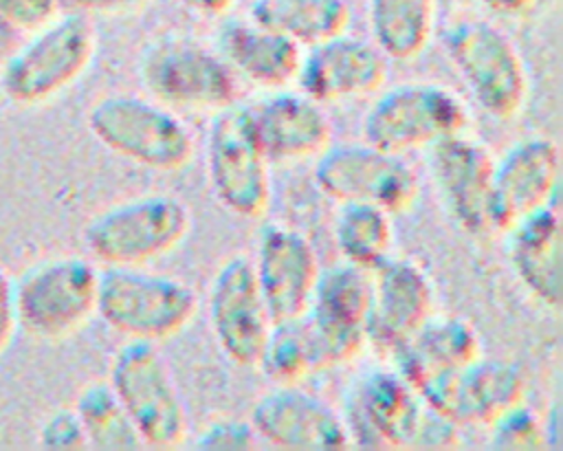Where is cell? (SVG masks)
Listing matches in <instances>:
<instances>
[{
    "instance_id": "6da1fadb",
    "label": "cell",
    "mask_w": 563,
    "mask_h": 451,
    "mask_svg": "<svg viewBox=\"0 0 563 451\" xmlns=\"http://www.w3.org/2000/svg\"><path fill=\"white\" fill-rule=\"evenodd\" d=\"M97 29L81 11L57 13L0 64V92L9 103L29 108L55 99L92 64Z\"/></svg>"
},
{
    "instance_id": "7a4b0ae2",
    "label": "cell",
    "mask_w": 563,
    "mask_h": 451,
    "mask_svg": "<svg viewBox=\"0 0 563 451\" xmlns=\"http://www.w3.org/2000/svg\"><path fill=\"white\" fill-rule=\"evenodd\" d=\"M198 310L194 288L172 275L141 266L99 271L97 315L125 339L158 343L187 328Z\"/></svg>"
},
{
    "instance_id": "3957f363",
    "label": "cell",
    "mask_w": 563,
    "mask_h": 451,
    "mask_svg": "<svg viewBox=\"0 0 563 451\" xmlns=\"http://www.w3.org/2000/svg\"><path fill=\"white\" fill-rule=\"evenodd\" d=\"M444 51L477 106L493 119H515L530 92L528 68L512 37L490 20H457L444 31Z\"/></svg>"
},
{
    "instance_id": "277c9868",
    "label": "cell",
    "mask_w": 563,
    "mask_h": 451,
    "mask_svg": "<svg viewBox=\"0 0 563 451\" xmlns=\"http://www.w3.org/2000/svg\"><path fill=\"white\" fill-rule=\"evenodd\" d=\"M106 381L128 411L143 447L174 449L187 440V409L156 343L128 339L114 352Z\"/></svg>"
},
{
    "instance_id": "5b68a950",
    "label": "cell",
    "mask_w": 563,
    "mask_h": 451,
    "mask_svg": "<svg viewBox=\"0 0 563 451\" xmlns=\"http://www.w3.org/2000/svg\"><path fill=\"white\" fill-rule=\"evenodd\" d=\"M86 123L101 145L147 169H183L194 156L189 128L150 97L106 95L90 106Z\"/></svg>"
},
{
    "instance_id": "8992f818",
    "label": "cell",
    "mask_w": 563,
    "mask_h": 451,
    "mask_svg": "<svg viewBox=\"0 0 563 451\" xmlns=\"http://www.w3.org/2000/svg\"><path fill=\"white\" fill-rule=\"evenodd\" d=\"M189 229L191 211L180 198L150 194L99 211L84 229V244L103 266H143L174 251Z\"/></svg>"
},
{
    "instance_id": "52a82bcc",
    "label": "cell",
    "mask_w": 563,
    "mask_h": 451,
    "mask_svg": "<svg viewBox=\"0 0 563 451\" xmlns=\"http://www.w3.org/2000/svg\"><path fill=\"white\" fill-rule=\"evenodd\" d=\"M143 88L158 103L176 110L218 112L238 97V77L216 51L189 35H163L139 59Z\"/></svg>"
},
{
    "instance_id": "ba28073f",
    "label": "cell",
    "mask_w": 563,
    "mask_h": 451,
    "mask_svg": "<svg viewBox=\"0 0 563 451\" xmlns=\"http://www.w3.org/2000/svg\"><path fill=\"white\" fill-rule=\"evenodd\" d=\"M99 268L81 255H55L13 279L18 326L42 341H59L97 315Z\"/></svg>"
},
{
    "instance_id": "9c48e42d",
    "label": "cell",
    "mask_w": 563,
    "mask_h": 451,
    "mask_svg": "<svg viewBox=\"0 0 563 451\" xmlns=\"http://www.w3.org/2000/svg\"><path fill=\"white\" fill-rule=\"evenodd\" d=\"M207 180L213 198L233 216L260 218L271 205V158L251 119V108L231 103L213 112L207 134Z\"/></svg>"
},
{
    "instance_id": "30bf717a",
    "label": "cell",
    "mask_w": 563,
    "mask_h": 451,
    "mask_svg": "<svg viewBox=\"0 0 563 451\" xmlns=\"http://www.w3.org/2000/svg\"><path fill=\"white\" fill-rule=\"evenodd\" d=\"M468 110L446 86L409 81L385 90L361 121L363 141L380 150L405 154L427 150L440 139L464 132Z\"/></svg>"
},
{
    "instance_id": "8fae6325",
    "label": "cell",
    "mask_w": 563,
    "mask_h": 451,
    "mask_svg": "<svg viewBox=\"0 0 563 451\" xmlns=\"http://www.w3.org/2000/svg\"><path fill=\"white\" fill-rule=\"evenodd\" d=\"M317 187L336 202H367L389 213L413 205L420 183L402 158L369 143H330L317 154Z\"/></svg>"
},
{
    "instance_id": "7c38bea8",
    "label": "cell",
    "mask_w": 563,
    "mask_h": 451,
    "mask_svg": "<svg viewBox=\"0 0 563 451\" xmlns=\"http://www.w3.org/2000/svg\"><path fill=\"white\" fill-rule=\"evenodd\" d=\"M369 271L347 262L319 273L301 321L310 337L317 367H336L361 354L367 341Z\"/></svg>"
},
{
    "instance_id": "4fadbf2b",
    "label": "cell",
    "mask_w": 563,
    "mask_h": 451,
    "mask_svg": "<svg viewBox=\"0 0 563 451\" xmlns=\"http://www.w3.org/2000/svg\"><path fill=\"white\" fill-rule=\"evenodd\" d=\"M427 405L394 367L358 374L343 398L341 418L350 444L369 449L413 447Z\"/></svg>"
},
{
    "instance_id": "5bb4252c",
    "label": "cell",
    "mask_w": 563,
    "mask_h": 451,
    "mask_svg": "<svg viewBox=\"0 0 563 451\" xmlns=\"http://www.w3.org/2000/svg\"><path fill=\"white\" fill-rule=\"evenodd\" d=\"M493 165L495 158L488 147L464 132L427 147L429 176L444 209L473 238L499 233L493 200Z\"/></svg>"
},
{
    "instance_id": "9a60e30c",
    "label": "cell",
    "mask_w": 563,
    "mask_h": 451,
    "mask_svg": "<svg viewBox=\"0 0 563 451\" xmlns=\"http://www.w3.org/2000/svg\"><path fill=\"white\" fill-rule=\"evenodd\" d=\"M422 403L460 425H488L523 400L526 378L515 363L484 359L431 374L416 385Z\"/></svg>"
},
{
    "instance_id": "2e32d148",
    "label": "cell",
    "mask_w": 563,
    "mask_h": 451,
    "mask_svg": "<svg viewBox=\"0 0 563 451\" xmlns=\"http://www.w3.org/2000/svg\"><path fill=\"white\" fill-rule=\"evenodd\" d=\"M207 312L220 352L240 367H253L273 319L249 257L235 255L216 271Z\"/></svg>"
},
{
    "instance_id": "e0dca14e",
    "label": "cell",
    "mask_w": 563,
    "mask_h": 451,
    "mask_svg": "<svg viewBox=\"0 0 563 451\" xmlns=\"http://www.w3.org/2000/svg\"><path fill=\"white\" fill-rule=\"evenodd\" d=\"M257 440L279 449H343L350 444L341 411L325 398L295 385H273L251 407Z\"/></svg>"
},
{
    "instance_id": "ac0fdd59",
    "label": "cell",
    "mask_w": 563,
    "mask_h": 451,
    "mask_svg": "<svg viewBox=\"0 0 563 451\" xmlns=\"http://www.w3.org/2000/svg\"><path fill=\"white\" fill-rule=\"evenodd\" d=\"M251 264L271 319L303 317L321 273L312 242L292 227L266 224L257 235Z\"/></svg>"
},
{
    "instance_id": "d6986e66",
    "label": "cell",
    "mask_w": 563,
    "mask_h": 451,
    "mask_svg": "<svg viewBox=\"0 0 563 451\" xmlns=\"http://www.w3.org/2000/svg\"><path fill=\"white\" fill-rule=\"evenodd\" d=\"M385 77V53L372 40L343 31L306 46L295 81L301 92L325 103L369 95L383 86Z\"/></svg>"
},
{
    "instance_id": "ffe728a7",
    "label": "cell",
    "mask_w": 563,
    "mask_h": 451,
    "mask_svg": "<svg viewBox=\"0 0 563 451\" xmlns=\"http://www.w3.org/2000/svg\"><path fill=\"white\" fill-rule=\"evenodd\" d=\"M433 282L411 257L389 255L369 271L367 341L391 352L433 312Z\"/></svg>"
},
{
    "instance_id": "44dd1931",
    "label": "cell",
    "mask_w": 563,
    "mask_h": 451,
    "mask_svg": "<svg viewBox=\"0 0 563 451\" xmlns=\"http://www.w3.org/2000/svg\"><path fill=\"white\" fill-rule=\"evenodd\" d=\"M561 152L543 134L515 141L493 165V200L499 233L526 213L559 198Z\"/></svg>"
},
{
    "instance_id": "7402d4cb",
    "label": "cell",
    "mask_w": 563,
    "mask_h": 451,
    "mask_svg": "<svg viewBox=\"0 0 563 451\" xmlns=\"http://www.w3.org/2000/svg\"><path fill=\"white\" fill-rule=\"evenodd\" d=\"M504 235L506 257L519 284L539 304L559 310L563 297V227L556 200L515 220Z\"/></svg>"
},
{
    "instance_id": "603a6c76",
    "label": "cell",
    "mask_w": 563,
    "mask_h": 451,
    "mask_svg": "<svg viewBox=\"0 0 563 451\" xmlns=\"http://www.w3.org/2000/svg\"><path fill=\"white\" fill-rule=\"evenodd\" d=\"M255 134L271 161H301L330 145L332 125L317 99L301 90H273L251 108Z\"/></svg>"
},
{
    "instance_id": "cb8c5ba5",
    "label": "cell",
    "mask_w": 563,
    "mask_h": 451,
    "mask_svg": "<svg viewBox=\"0 0 563 451\" xmlns=\"http://www.w3.org/2000/svg\"><path fill=\"white\" fill-rule=\"evenodd\" d=\"M216 51L238 79L266 90L292 84L303 53L297 42L251 18L224 22L216 37Z\"/></svg>"
},
{
    "instance_id": "d4e9b609",
    "label": "cell",
    "mask_w": 563,
    "mask_h": 451,
    "mask_svg": "<svg viewBox=\"0 0 563 451\" xmlns=\"http://www.w3.org/2000/svg\"><path fill=\"white\" fill-rule=\"evenodd\" d=\"M394 370L413 387L438 372L464 365L482 354L479 334L457 315H429L424 323L391 352Z\"/></svg>"
},
{
    "instance_id": "484cf974",
    "label": "cell",
    "mask_w": 563,
    "mask_h": 451,
    "mask_svg": "<svg viewBox=\"0 0 563 451\" xmlns=\"http://www.w3.org/2000/svg\"><path fill=\"white\" fill-rule=\"evenodd\" d=\"M438 0H367L372 42L387 59L418 57L435 33Z\"/></svg>"
},
{
    "instance_id": "4316f807",
    "label": "cell",
    "mask_w": 563,
    "mask_h": 451,
    "mask_svg": "<svg viewBox=\"0 0 563 451\" xmlns=\"http://www.w3.org/2000/svg\"><path fill=\"white\" fill-rule=\"evenodd\" d=\"M249 18L266 24L301 48L347 31V0H251Z\"/></svg>"
},
{
    "instance_id": "83f0119b",
    "label": "cell",
    "mask_w": 563,
    "mask_h": 451,
    "mask_svg": "<svg viewBox=\"0 0 563 451\" xmlns=\"http://www.w3.org/2000/svg\"><path fill=\"white\" fill-rule=\"evenodd\" d=\"M332 240L343 262L372 271L391 255V213L367 202H341L332 224Z\"/></svg>"
},
{
    "instance_id": "f1b7e54d",
    "label": "cell",
    "mask_w": 563,
    "mask_h": 451,
    "mask_svg": "<svg viewBox=\"0 0 563 451\" xmlns=\"http://www.w3.org/2000/svg\"><path fill=\"white\" fill-rule=\"evenodd\" d=\"M75 414L84 427L86 442L92 449H139L143 447L128 411L108 381L86 385L77 400Z\"/></svg>"
},
{
    "instance_id": "f546056e",
    "label": "cell",
    "mask_w": 563,
    "mask_h": 451,
    "mask_svg": "<svg viewBox=\"0 0 563 451\" xmlns=\"http://www.w3.org/2000/svg\"><path fill=\"white\" fill-rule=\"evenodd\" d=\"M253 367H257L273 385H295L319 370L301 317L273 321Z\"/></svg>"
},
{
    "instance_id": "4dcf8cb0",
    "label": "cell",
    "mask_w": 563,
    "mask_h": 451,
    "mask_svg": "<svg viewBox=\"0 0 563 451\" xmlns=\"http://www.w3.org/2000/svg\"><path fill=\"white\" fill-rule=\"evenodd\" d=\"M490 427V447L495 449H543L548 440V427L534 414V409L526 407L523 400L501 411L497 418L488 422Z\"/></svg>"
},
{
    "instance_id": "1f68e13d",
    "label": "cell",
    "mask_w": 563,
    "mask_h": 451,
    "mask_svg": "<svg viewBox=\"0 0 563 451\" xmlns=\"http://www.w3.org/2000/svg\"><path fill=\"white\" fill-rule=\"evenodd\" d=\"M255 429L242 418H216L196 438L198 449H253L257 444Z\"/></svg>"
},
{
    "instance_id": "d6a6232c",
    "label": "cell",
    "mask_w": 563,
    "mask_h": 451,
    "mask_svg": "<svg viewBox=\"0 0 563 451\" xmlns=\"http://www.w3.org/2000/svg\"><path fill=\"white\" fill-rule=\"evenodd\" d=\"M37 442L44 449H86V433L75 409H57L48 414L37 431Z\"/></svg>"
},
{
    "instance_id": "836d02e7",
    "label": "cell",
    "mask_w": 563,
    "mask_h": 451,
    "mask_svg": "<svg viewBox=\"0 0 563 451\" xmlns=\"http://www.w3.org/2000/svg\"><path fill=\"white\" fill-rule=\"evenodd\" d=\"M62 0H0V22L18 31H35L59 13Z\"/></svg>"
},
{
    "instance_id": "e575fe53",
    "label": "cell",
    "mask_w": 563,
    "mask_h": 451,
    "mask_svg": "<svg viewBox=\"0 0 563 451\" xmlns=\"http://www.w3.org/2000/svg\"><path fill=\"white\" fill-rule=\"evenodd\" d=\"M18 312H15V295H13V277L0 264V356L11 345L18 330Z\"/></svg>"
},
{
    "instance_id": "d590c367",
    "label": "cell",
    "mask_w": 563,
    "mask_h": 451,
    "mask_svg": "<svg viewBox=\"0 0 563 451\" xmlns=\"http://www.w3.org/2000/svg\"><path fill=\"white\" fill-rule=\"evenodd\" d=\"M64 2H68L75 11L90 15V13H119L136 7L141 0H64Z\"/></svg>"
},
{
    "instance_id": "8d00e7d4",
    "label": "cell",
    "mask_w": 563,
    "mask_h": 451,
    "mask_svg": "<svg viewBox=\"0 0 563 451\" xmlns=\"http://www.w3.org/2000/svg\"><path fill=\"white\" fill-rule=\"evenodd\" d=\"M176 2H180L185 9L198 15H209V18L224 15L235 4V0H176Z\"/></svg>"
},
{
    "instance_id": "74e56055",
    "label": "cell",
    "mask_w": 563,
    "mask_h": 451,
    "mask_svg": "<svg viewBox=\"0 0 563 451\" xmlns=\"http://www.w3.org/2000/svg\"><path fill=\"white\" fill-rule=\"evenodd\" d=\"M479 2L501 15H521V13H528L539 0H479Z\"/></svg>"
}]
</instances>
